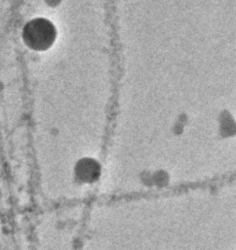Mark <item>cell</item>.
I'll use <instances>...</instances> for the list:
<instances>
[{"label":"cell","mask_w":236,"mask_h":250,"mask_svg":"<svg viewBox=\"0 0 236 250\" xmlns=\"http://www.w3.org/2000/svg\"><path fill=\"white\" fill-rule=\"evenodd\" d=\"M25 43L34 50L42 51L49 48L56 37V30L52 22L46 19L30 21L23 29Z\"/></svg>","instance_id":"1"},{"label":"cell","mask_w":236,"mask_h":250,"mask_svg":"<svg viewBox=\"0 0 236 250\" xmlns=\"http://www.w3.org/2000/svg\"><path fill=\"white\" fill-rule=\"evenodd\" d=\"M96 172L95 168L91 163H82L79 164L78 167V174L82 179H92L94 173Z\"/></svg>","instance_id":"2"},{"label":"cell","mask_w":236,"mask_h":250,"mask_svg":"<svg viewBox=\"0 0 236 250\" xmlns=\"http://www.w3.org/2000/svg\"><path fill=\"white\" fill-rule=\"evenodd\" d=\"M50 5H56V4H58L59 3V0H46Z\"/></svg>","instance_id":"3"}]
</instances>
